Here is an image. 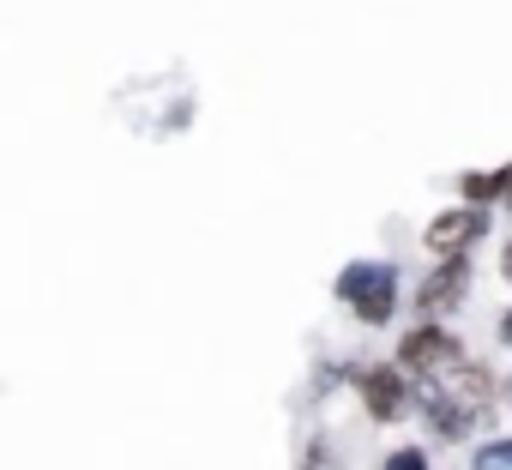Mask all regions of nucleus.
Returning <instances> with one entry per match:
<instances>
[{
  "mask_svg": "<svg viewBox=\"0 0 512 470\" xmlns=\"http://www.w3.org/2000/svg\"><path fill=\"white\" fill-rule=\"evenodd\" d=\"M332 290L362 326H386L398 314V266L392 260H350Z\"/></svg>",
  "mask_w": 512,
  "mask_h": 470,
  "instance_id": "1",
  "label": "nucleus"
},
{
  "mask_svg": "<svg viewBox=\"0 0 512 470\" xmlns=\"http://www.w3.org/2000/svg\"><path fill=\"white\" fill-rule=\"evenodd\" d=\"M458 356H464V350H458V338H452L440 320H416V326L398 338V356H392V362H398L410 380H434V374H446Z\"/></svg>",
  "mask_w": 512,
  "mask_h": 470,
  "instance_id": "2",
  "label": "nucleus"
},
{
  "mask_svg": "<svg viewBox=\"0 0 512 470\" xmlns=\"http://www.w3.org/2000/svg\"><path fill=\"white\" fill-rule=\"evenodd\" d=\"M350 386H356V398H362V410H368V422H398L404 410H410V374L392 362H356L350 368Z\"/></svg>",
  "mask_w": 512,
  "mask_h": 470,
  "instance_id": "3",
  "label": "nucleus"
},
{
  "mask_svg": "<svg viewBox=\"0 0 512 470\" xmlns=\"http://www.w3.org/2000/svg\"><path fill=\"white\" fill-rule=\"evenodd\" d=\"M482 235H488V205L464 199V205L434 211V223L422 229V248H428L434 260H446V254H470V248L482 242Z\"/></svg>",
  "mask_w": 512,
  "mask_h": 470,
  "instance_id": "4",
  "label": "nucleus"
},
{
  "mask_svg": "<svg viewBox=\"0 0 512 470\" xmlns=\"http://www.w3.org/2000/svg\"><path fill=\"white\" fill-rule=\"evenodd\" d=\"M464 290H470V254H446V260H434V272L416 284V314H422V320H446V314L464 302Z\"/></svg>",
  "mask_w": 512,
  "mask_h": 470,
  "instance_id": "5",
  "label": "nucleus"
},
{
  "mask_svg": "<svg viewBox=\"0 0 512 470\" xmlns=\"http://www.w3.org/2000/svg\"><path fill=\"white\" fill-rule=\"evenodd\" d=\"M476 416H482V404H470L458 386H440V380L422 386V422L434 428V440H470Z\"/></svg>",
  "mask_w": 512,
  "mask_h": 470,
  "instance_id": "6",
  "label": "nucleus"
},
{
  "mask_svg": "<svg viewBox=\"0 0 512 470\" xmlns=\"http://www.w3.org/2000/svg\"><path fill=\"white\" fill-rule=\"evenodd\" d=\"M506 175H512V163L506 169H464L458 175V193L476 199V205H500L506 199Z\"/></svg>",
  "mask_w": 512,
  "mask_h": 470,
  "instance_id": "7",
  "label": "nucleus"
},
{
  "mask_svg": "<svg viewBox=\"0 0 512 470\" xmlns=\"http://www.w3.org/2000/svg\"><path fill=\"white\" fill-rule=\"evenodd\" d=\"M296 470H344L338 440H332V434H314V440L302 446V464H296Z\"/></svg>",
  "mask_w": 512,
  "mask_h": 470,
  "instance_id": "8",
  "label": "nucleus"
},
{
  "mask_svg": "<svg viewBox=\"0 0 512 470\" xmlns=\"http://www.w3.org/2000/svg\"><path fill=\"white\" fill-rule=\"evenodd\" d=\"M470 470H512V434L506 440H482L476 458H470Z\"/></svg>",
  "mask_w": 512,
  "mask_h": 470,
  "instance_id": "9",
  "label": "nucleus"
},
{
  "mask_svg": "<svg viewBox=\"0 0 512 470\" xmlns=\"http://www.w3.org/2000/svg\"><path fill=\"white\" fill-rule=\"evenodd\" d=\"M380 470H434V464H428V452H422V446H392Z\"/></svg>",
  "mask_w": 512,
  "mask_h": 470,
  "instance_id": "10",
  "label": "nucleus"
},
{
  "mask_svg": "<svg viewBox=\"0 0 512 470\" xmlns=\"http://www.w3.org/2000/svg\"><path fill=\"white\" fill-rule=\"evenodd\" d=\"M500 278L512 284V235H506V248H500Z\"/></svg>",
  "mask_w": 512,
  "mask_h": 470,
  "instance_id": "11",
  "label": "nucleus"
},
{
  "mask_svg": "<svg viewBox=\"0 0 512 470\" xmlns=\"http://www.w3.org/2000/svg\"><path fill=\"white\" fill-rule=\"evenodd\" d=\"M500 344H512V308L500 314Z\"/></svg>",
  "mask_w": 512,
  "mask_h": 470,
  "instance_id": "12",
  "label": "nucleus"
},
{
  "mask_svg": "<svg viewBox=\"0 0 512 470\" xmlns=\"http://www.w3.org/2000/svg\"><path fill=\"white\" fill-rule=\"evenodd\" d=\"M500 205H506V211H512V175H506V199H500Z\"/></svg>",
  "mask_w": 512,
  "mask_h": 470,
  "instance_id": "13",
  "label": "nucleus"
},
{
  "mask_svg": "<svg viewBox=\"0 0 512 470\" xmlns=\"http://www.w3.org/2000/svg\"><path fill=\"white\" fill-rule=\"evenodd\" d=\"M500 392H506V404H512V380H506V386H500Z\"/></svg>",
  "mask_w": 512,
  "mask_h": 470,
  "instance_id": "14",
  "label": "nucleus"
}]
</instances>
